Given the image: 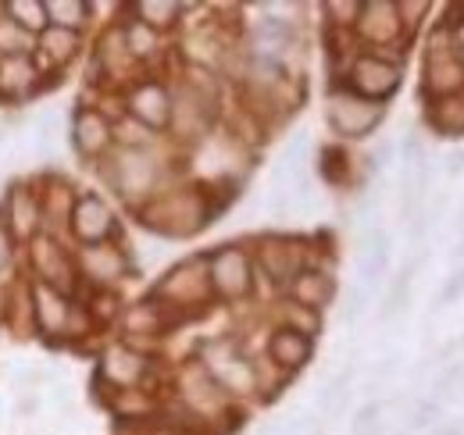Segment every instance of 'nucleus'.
<instances>
[{
  "label": "nucleus",
  "instance_id": "0eeeda50",
  "mask_svg": "<svg viewBox=\"0 0 464 435\" xmlns=\"http://www.w3.org/2000/svg\"><path fill=\"white\" fill-rule=\"evenodd\" d=\"M68 225L82 246H97V243H108V236L115 232V215L97 193H82L68 215Z\"/></svg>",
  "mask_w": 464,
  "mask_h": 435
},
{
  "label": "nucleus",
  "instance_id": "423d86ee",
  "mask_svg": "<svg viewBox=\"0 0 464 435\" xmlns=\"http://www.w3.org/2000/svg\"><path fill=\"white\" fill-rule=\"evenodd\" d=\"M154 228L169 232V236H189L208 221V208L197 193H172L165 200H158L147 218Z\"/></svg>",
  "mask_w": 464,
  "mask_h": 435
},
{
  "label": "nucleus",
  "instance_id": "dca6fc26",
  "mask_svg": "<svg viewBox=\"0 0 464 435\" xmlns=\"http://www.w3.org/2000/svg\"><path fill=\"white\" fill-rule=\"evenodd\" d=\"M182 396H186V407H189L193 414H215V411L226 407V389L211 379L204 368H193V372L186 375Z\"/></svg>",
  "mask_w": 464,
  "mask_h": 435
},
{
  "label": "nucleus",
  "instance_id": "7ed1b4c3",
  "mask_svg": "<svg viewBox=\"0 0 464 435\" xmlns=\"http://www.w3.org/2000/svg\"><path fill=\"white\" fill-rule=\"evenodd\" d=\"M325 121H329V129H333L336 136L361 140V136H368V132L382 121V104L364 101V97H357V93H350V90H340V93H333L329 104H325Z\"/></svg>",
  "mask_w": 464,
  "mask_h": 435
},
{
  "label": "nucleus",
  "instance_id": "c9c22d12",
  "mask_svg": "<svg viewBox=\"0 0 464 435\" xmlns=\"http://www.w3.org/2000/svg\"><path fill=\"white\" fill-rule=\"evenodd\" d=\"M401 368V353H390V357H382V364L375 368V375H393Z\"/></svg>",
  "mask_w": 464,
  "mask_h": 435
},
{
  "label": "nucleus",
  "instance_id": "2eb2a0df",
  "mask_svg": "<svg viewBox=\"0 0 464 435\" xmlns=\"http://www.w3.org/2000/svg\"><path fill=\"white\" fill-rule=\"evenodd\" d=\"M79 268H82L86 278L108 285V282H118L129 265H125V254H121L118 246L97 243V246H82V250H79Z\"/></svg>",
  "mask_w": 464,
  "mask_h": 435
},
{
  "label": "nucleus",
  "instance_id": "ea45409f",
  "mask_svg": "<svg viewBox=\"0 0 464 435\" xmlns=\"http://www.w3.org/2000/svg\"><path fill=\"white\" fill-rule=\"evenodd\" d=\"M307 435H325V432H322V429H311V432H307Z\"/></svg>",
  "mask_w": 464,
  "mask_h": 435
},
{
  "label": "nucleus",
  "instance_id": "473e14b6",
  "mask_svg": "<svg viewBox=\"0 0 464 435\" xmlns=\"http://www.w3.org/2000/svg\"><path fill=\"white\" fill-rule=\"evenodd\" d=\"M464 296V268L458 275H450V282L440 289V296H436V307H447V304H458Z\"/></svg>",
  "mask_w": 464,
  "mask_h": 435
},
{
  "label": "nucleus",
  "instance_id": "412c9836",
  "mask_svg": "<svg viewBox=\"0 0 464 435\" xmlns=\"http://www.w3.org/2000/svg\"><path fill=\"white\" fill-rule=\"evenodd\" d=\"M4 18L14 22L22 33H29L33 40H40L47 29H51V18H47V4L44 0H7L4 7Z\"/></svg>",
  "mask_w": 464,
  "mask_h": 435
},
{
  "label": "nucleus",
  "instance_id": "58836bf2",
  "mask_svg": "<svg viewBox=\"0 0 464 435\" xmlns=\"http://www.w3.org/2000/svg\"><path fill=\"white\" fill-rule=\"evenodd\" d=\"M458 228H464V208H461V218H458Z\"/></svg>",
  "mask_w": 464,
  "mask_h": 435
},
{
  "label": "nucleus",
  "instance_id": "c756f323",
  "mask_svg": "<svg viewBox=\"0 0 464 435\" xmlns=\"http://www.w3.org/2000/svg\"><path fill=\"white\" fill-rule=\"evenodd\" d=\"M382 411H386V403H379V400L357 407L353 425H350V435H382Z\"/></svg>",
  "mask_w": 464,
  "mask_h": 435
},
{
  "label": "nucleus",
  "instance_id": "5701e85b",
  "mask_svg": "<svg viewBox=\"0 0 464 435\" xmlns=\"http://www.w3.org/2000/svg\"><path fill=\"white\" fill-rule=\"evenodd\" d=\"M75 51H79V33H68V29L51 25V29L36 40V64L47 61L51 68H61V64H68V61L75 57Z\"/></svg>",
  "mask_w": 464,
  "mask_h": 435
},
{
  "label": "nucleus",
  "instance_id": "f704fd0d",
  "mask_svg": "<svg viewBox=\"0 0 464 435\" xmlns=\"http://www.w3.org/2000/svg\"><path fill=\"white\" fill-rule=\"evenodd\" d=\"M11 257H14V239H11L7 228L0 225V275L11 268Z\"/></svg>",
  "mask_w": 464,
  "mask_h": 435
},
{
  "label": "nucleus",
  "instance_id": "cd10ccee",
  "mask_svg": "<svg viewBox=\"0 0 464 435\" xmlns=\"http://www.w3.org/2000/svg\"><path fill=\"white\" fill-rule=\"evenodd\" d=\"M432 125H436L443 136H464V97L443 101L440 108L432 111Z\"/></svg>",
  "mask_w": 464,
  "mask_h": 435
},
{
  "label": "nucleus",
  "instance_id": "9b49d317",
  "mask_svg": "<svg viewBox=\"0 0 464 435\" xmlns=\"http://www.w3.org/2000/svg\"><path fill=\"white\" fill-rule=\"evenodd\" d=\"M111 140H115V129H111V121L101 111L93 108L75 111V118H72V143H75V150L82 158H104L108 147H111Z\"/></svg>",
  "mask_w": 464,
  "mask_h": 435
},
{
  "label": "nucleus",
  "instance_id": "20e7f679",
  "mask_svg": "<svg viewBox=\"0 0 464 435\" xmlns=\"http://www.w3.org/2000/svg\"><path fill=\"white\" fill-rule=\"evenodd\" d=\"M208 278H211V293H218L222 300H243L254 285L250 257L239 246H222L208 261Z\"/></svg>",
  "mask_w": 464,
  "mask_h": 435
},
{
  "label": "nucleus",
  "instance_id": "4be33fe9",
  "mask_svg": "<svg viewBox=\"0 0 464 435\" xmlns=\"http://www.w3.org/2000/svg\"><path fill=\"white\" fill-rule=\"evenodd\" d=\"M261 268L272 275V282H293L300 272V261L293 254V246L286 239H265L261 243V254H257Z\"/></svg>",
  "mask_w": 464,
  "mask_h": 435
},
{
  "label": "nucleus",
  "instance_id": "c85d7f7f",
  "mask_svg": "<svg viewBox=\"0 0 464 435\" xmlns=\"http://www.w3.org/2000/svg\"><path fill=\"white\" fill-rule=\"evenodd\" d=\"M121 36H125V47H129V54L132 57L154 54V47H158V33H154L150 25H143L140 18H136V22H129V25L121 29Z\"/></svg>",
  "mask_w": 464,
  "mask_h": 435
},
{
  "label": "nucleus",
  "instance_id": "4468645a",
  "mask_svg": "<svg viewBox=\"0 0 464 435\" xmlns=\"http://www.w3.org/2000/svg\"><path fill=\"white\" fill-rule=\"evenodd\" d=\"M129 111L140 125L147 129H165L172 121V97L165 93V86L158 82H140L132 93H129Z\"/></svg>",
  "mask_w": 464,
  "mask_h": 435
},
{
  "label": "nucleus",
  "instance_id": "393cba45",
  "mask_svg": "<svg viewBox=\"0 0 464 435\" xmlns=\"http://www.w3.org/2000/svg\"><path fill=\"white\" fill-rule=\"evenodd\" d=\"M44 4H47L51 25L68 29V33H79L90 18V4H82V0H44Z\"/></svg>",
  "mask_w": 464,
  "mask_h": 435
},
{
  "label": "nucleus",
  "instance_id": "b1692460",
  "mask_svg": "<svg viewBox=\"0 0 464 435\" xmlns=\"http://www.w3.org/2000/svg\"><path fill=\"white\" fill-rule=\"evenodd\" d=\"M357 14H361L357 25H361L364 40H372V44L390 40L393 29H397V7H393V4H364Z\"/></svg>",
  "mask_w": 464,
  "mask_h": 435
},
{
  "label": "nucleus",
  "instance_id": "39448f33",
  "mask_svg": "<svg viewBox=\"0 0 464 435\" xmlns=\"http://www.w3.org/2000/svg\"><path fill=\"white\" fill-rule=\"evenodd\" d=\"M44 204H40V193L36 189H29V186H22V182H14L11 189H7V197H4V228H7V236L11 239H36L40 236V228H44Z\"/></svg>",
  "mask_w": 464,
  "mask_h": 435
},
{
  "label": "nucleus",
  "instance_id": "bb28decb",
  "mask_svg": "<svg viewBox=\"0 0 464 435\" xmlns=\"http://www.w3.org/2000/svg\"><path fill=\"white\" fill-rule=\"evenodd\" d=\"M136 14H140V22H143V25H150V29L158 33V29H169V25H175V18L182 14V4L143 0V4H136Z\"/></svg>",
  "mask_w": 464,
  "mask_h": 435
},
{
  "label": "nucleus",
  "instance_id": "2f4dec72",
  "mask_svg": "<svg viewBox=\"0 0 464 435\" xmlns=\"http://www.w3.org/2000/svg\"><path fill=\"white\" fill-rule=\"evenodd\" d=\"M464 382V361H450L443 372H440V379L432 385V403H440V400H447L450 392H458Z\"/></svg>",
  "mask_w": 464,
  "mask_h": 435
},
{
  "label": "nucleus",
  "instance_id": "72a5a7b5",
  "mask_svg": "<svg viewBox=\"0 0 464 435\" xmlns=\"http://www.w3.org/2000/svg\"><path fill=\"white\" fill-rule=\"evenodd\" d=\"M364 304H368V289H350L347 293V304H343V322H353V318H361V311H364Z\"/></svg>",
  "mask_w": 464,
  "mask_h": 435
},
{
  "label": "nucleus",
  "instance_id": "a878e982",
  "mask_svg": "<svg viewBox=\"0 0 464 435\" xmlns=\"http://www.w3.org/2000/svg\"><path fill=\"white\" fill-rule=\"evenodd\" d=\"M418 257H411L404 268L397 272L393 278V285H390V293H386V307H382V318H393V314H401L407 307V300H411V282H414V272H418Z\"/></svg>",
  "mask_w": 464,
  "mask_h": 435
},
{
  "label": "nucleus",
  "instance_id": "6ab92c4d",
  "mask_svg": "<svg viewBox=\"0 0 464 435\" xmlns=\"http://www.w3.org/2000/svg\"><path fill=\"white\" fill-rule=\"evenodd\" d=\"M290 293L300 307H307V311H322V307L333 300L336 285H333V275L314 272V268H300L296 278L290 282Z\"/></svg>",
  "mask_w": 464,
  "mask_h": 435
},
{
  "label": "nucleus",
  "instance_id": "ddd939ff",
  "mask_svg": "<svg viewBox=\"0 0 464 435\" xmlns=\"http://www.w3.org/2000/svg\"><path fill=\"white\" fill-rule=\"evenodd\" d=\"M147 368H150V361L143 353H136L132 346H111L101 357V379L108 382V385H115V389L140 385L143 375H147Z\"/></svg>",
  "mask_w": 464,
  "mask_h": 435
},
{
  "label": "nucleus",
  "instance_id": "4c0bfd02",
  "mask_svg": "<svg viewBox=\"0 0 464 435\" xmlns=\"http://www.w3.org/2000/svg\"><path fill=\"white\" fill-rule=\"evenodd\" d=\"M150 435H179V432H172V429H161V432H150Z\"/></svg>",
  "mask_w": 464,
  "mask_h": 435
},
{
  "label": "nucleus",
  "instance_id": "7c9ffc66",
  "mask_svg": "<svg viewBox=\"0 0 464 435\" xmlns=\"http://www.w3.org/2000/svg\"><path fill=\"white\" fill-rule=\"evenodd\" d=\"M33 36L29 33H22L14 22H7V18H0V54H33Z\"/></svg>",
  "mask_w": 464,
  "mask_h": 435
},
{
  "label": "nucleus",
  "instance_id": "a211bd4d",
  "mask_svg": "<svg viewBox=\"0 0 464 435\" xmlns=\"http://www.w3.org/2000/svg\"><path fill=\"white\" fill-rule=\"evenodd\" d=\"M158 293H161V296H172L179 304H189L193 296L204 300V296L211 293V278H208V272H200L197 261H189V265L175 268V272L158 285Z\"/></svg>",
  "mask_w": 464,
  "mask_h": 435
},
{
  "label": "nucleus",
  "instance_id": "f3484780",
  "mask_svg": "<svg viewBox=\"0 0 464 435\" xmlns=\"http://www.w3.org/2000/svg\"><path fill=\"white\" fill-rule=\"evenodd\" d=\"M268 353L283 372H296L311 361V335H304L296 328H279L268 339Z\"/></svg>",
  "mask_w": 464,
  "mask_h": 435
},
{
  "label": "nucleus",
  "instance_id": "f8f14e48",
  "mask_svg": "<svg viewBox=\"0 0 464 435\" xmlns=\"http://www.w3.org/2000/svg\"><path fill=\"white\" fill-rule=\"evenodd\" d=\"M204 372L218 382L226 392H246V389H254V368H250V361H243L229 343H218L208 353Z\"/></svg>",
  "mask_w": 464,
  "mask_h": 435
},
{
  "label": "nucleus",
  "instance_id": "e433bc0d",
  "mask_svg": "<svg viewBox=\"0 0 464 435\" xmlns=\"http://www.w3.org/2000/svg\"><path fill=\"white\" fill-rule=\"evenodd\" d=\"M447 171H450V175H461L464 171V150H458V154H450V158H447Z\"/></svg>",
  "mask_w": 464,
  "mask_h": 435
},
{
  "label": "nucleus",
  "instance_id": "9d476101",
  "mask_svg": "<svg viewBox=\"0 0 464 435\" xmlns=\"http://www.w3.org/2000/svg\"><path fill=\"white\" fill-rule=\"evenodd\" d=\"M40 64L33 54H0V101H25L40 90Z\"/></svg>",
  "mask_w": 464,
  "mask_h": 435
},
{
  "label": "nucleus",
  "instance_id": "f03ea898",
  "mask_svg": "<svg viewBox=\"0 0 464 435\" xmlns=\"http://www.w3.org/2000/svg\"><path fill=\"white\" fill-rule=\"evenodd\" d=\"M29 318H33V325H36V332L44 339L58 343V339L75 335L79 307L64 293H58V289H51L44 282H33L29 285Z\"/></svg>",
  "mask_w": 464,
  "mask_h": 435
},
{
  "label": "nucleus",
  "instance_id": "aec40b11",
  "mask_svg": "<svg viewBox=\"0 0 464 435\" xmlns=\"http://www.w3.org/2000/svg\"><path fill=\"white\" fill-rule=\"evenodd\" d=\"M390 268V236L382 228H372L361 243V278L364 289H375L382 282V275Z\"/></svg>",
  "mask_w": 464,
  "mask_h": 435
},
{
  "label": "nucleus",
  "instance_id": "6e6552de",
  "mask_svg": "<svg viewBox=\"0 0 464 435\" xmlns=\"http://www.w3.org/2000/svg\"><path fill=\"white\" fill-rule=\"evenodd\" d=\"M397 82H401L397 64H390V61H382L375 54L357 57L353 68H350V93H357L364 101H375V104L386 101L397 90Z\"/></svg>",
  "mask_w": 464,
  "mask_h": 435
},
{
  "label": "nucleus",
  "instance_id": "f257e3e1",
  "mask_svg": "<svg viewBox=\"0 0 464 435\" xmlns=\"http://www.w3.org/2000/svg\"><path fill=\"white\" fill-rule=\"evenodd\" d=\"M104 179L111 182V189H115L121 200L136 204V200H143V197L154 193V186H158V161L147 150L125 147V150L115 154V161L104 164Z\"/></svg>",
  "mask_w": 464,
  "mask_h": 435
},
{
  "label": "nucleus",
  "instance_id": "1a4fd4ad",
  "mask_svg": "<svg viewBox=\"0 0 464 435\" xmlns=\"http://www.w3.org/2000/svg\"><path fill=\"white\" fill-rule=\"evenodd\" d=\"M33 265H36V282H44V285H51V289H58L68 296V289L75 285V261H72V254L58 246L51 236H36L33 243Z\"/></svg>",
  "mask_w": 464,
  "mask_h": 435
}]
</instances>
